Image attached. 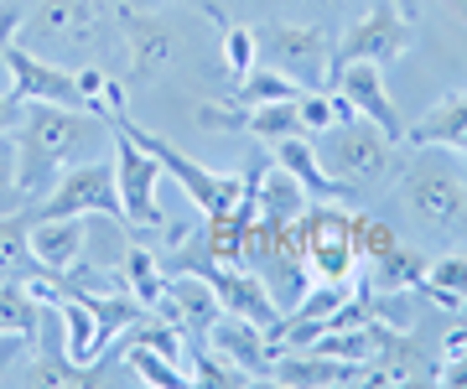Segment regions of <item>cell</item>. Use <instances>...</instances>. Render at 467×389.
<instances>
[{"label": "cell", "mask_w": 467, "mask_h": 389, "mask_svg": "<svg viewBox=\"0 0 467 389\" xmlns=\"http://www.w3.org/2000/svg\"><path fill=\"white\" fill-rule=\"evenodd\" d=\"M16 146L26 203H42L63 171L115 151V119L94 115V109H63V104H26L16 125Z\"/></svg>", "instance_id": "cell-1"}, {"label": "cell", "mask_w": 467, "mask_h": 389, "mask_svg": "<svg viewBox=\"0 0 467 389\" xmlns=\"http://www.w3.org/2000/svg\"><path fill=\"white\" fill-rule=\"evenodd\" d=\"M109 119H115V130H125V136L140 146V151L156 156V167H161L171 182L182 187L187 203H198V208H202V219H208V213H229V208L244 203V192H250V177H234V171H208V167H198V161H192V156H182L177 146H171V140L150 136L146 125H135L130 109H119V115H109Z\"/></svg>", "instance_id": "cell-2"}, {"label": "cell", "mask_w": 467, "mask_h": 389, "mask_svg": "<svg viewBox=\"0 0 467 389\" xmlns=\"http://www.w3.org/2000/svg\"><path fill=\"white\" fill-rule=\"evenodd\" d=\"M301 250L312 265V281H333V286H358V239H353V208L348 203H312L296 219Z\"/></svg>", "instance_id": "cell-3"}, {"label": "cell", "mask_w": 467, "mask_h": 389, "mask_svg": "<svg viewBox=\"0 0 467 389\" xmlns=\"http://www.w3.org/2000/svg\"><path fill=\"white\" fill-rule=\"evenodd\" d=\"M395 146H400V140H389L374 119L353 115V119H343V125H333V130H322L317 156L343 187H374L395 171Z\"/></svg>", "instance_id": "cell-4"}, {"label": "cell", "mask_w": 467, "mask_h": 389, "mask_svg": "<svg viewBox=\"0 0 467 389\" xmlns=\"http://www.w3.org/2000/svg\"><path fill=\"white\" fill-rule=\"evenodd\" d=\"M400 187L416 219L431 229H457L467 219V187L441 146H416V156L400 167Z\"/></svg>", "instance_id": "cell-5"}, {"label": "cell", "mask_w": 467, "mask_h": 389, "mask_svg": "<svg viewBox=\"0 0 467 389\" xmlns=\"http://www.w3.org/2000/svg\"><path fill=\"white\" fill-rule=\"evenodd\" d=\"M333 52H337V42L317 21H270L260 32V63L281 68L301 88H322L333 78Z\"/></svg>", "instance_id": "cell-6"}, {"label": "cell", "mask_w": 467, "mask_h": 389, "mask_svg": "<svg viewBox=\"0 0 467 389\" xmlns=\"http://www.w3.org/2000/svg\"><path fill=\"white\" fill-rule=\"evenodd\" d=\"M36 219H88V213H99V219H125V208H119V187H115V167L109 161H84V167L63 171L52 192L42 203H32Z\"/></svg>", "instance_id": "cell-7"}, {"label": "cell", "mask_w": 467, "mask_h": 389, "mask_svg": "<svg viewBox=\"0 0 467 389\" xmlns=\"http://www.w3.org/2000/svg\"><path fill=\"white\" fill-rule=\"evenodd\" d=\"M21 32H26V47L57 42L63 52H88L109 32V5L104 0H42L32 21H21Z\"/></svg>", "instance_id": "cell-8"}, {"label": "cell", "mask_w": 467, "mask_h": 389, "mask_svg": "<svg viewBox=\"0 0 467 389\" xmlns=\"http://www.w3.org/2000/svg\"><path fill=\"white\" fill-rule=\"evenodd\" d=\"M410 42H416V21L405 16L395 0H374L368 5V16H358L343 32V42H337L333 52V68L337 63H395L400 52H410Z\"/></svg>", "instance_id": "cell-9"}, {"label": "cell", "mask_w": 467, "mask_h": 389, "mask_svg": "<svg viewBox=\"0 0 467 389\" xmlns=\"http://www.w3.org/2000/svg\"><path fill=\"white\" fill-rule=\"evenodd\" d=\"M161 177L167 171L156 167V156L140 151L125 130H115V187H119V208H125V223H146V229H167V213H161Z\"/></svg>", "instance_id": "cell-10"}, {"label": "cell", "mask_w": 467, "mask_h": 389, "mask_svg": "<svg viewBox=\"0 0 467 389\" xmlns=\"http://www.w3.org/2000/svg\"><path fill=\"white\" fill-rule=\"evenodd\" d=\"M5 78H11V94L21 104H63V109H88L84 88H78V73H67L63 63L42 57L26 42H11V57H5Z\"/></svg>", "instance_id": "cell-11"}, {"label": "cell", "mask_w": 467, "mask_h": 389, "mask_svg": "<svg viewBox=\"0 0 467 389\" xmlns=\"http://www.w3.org/2000/svg\"><path fill=\"white\" fill-rule=\"evenodd\" d=\"M150 312L177 322L187 333V343H208L213 322L223 317V302H218L213 281L202 271H177V275H167V291H161V302L150 306Z\"/></svg>", "instance_id": "cell-12"}, {"label": "cell", "mask_w": 467, "mask_h": 389, "mask_svg": "<svg viewBox=\"0 0 467 389\" xmlns=\"http://www.w3.org/2000/svg\"><path fill=\"white\" fill-rule=\"evenodd\" d=\"M198 125L229 130V136H254V140H270V146L285 136H306L296 99H285V104H208V109H198Z\"/></svg>", "instance_id": "cell-13"}, {"label": "cell", "mask_w": 467, "mask_h": 389, "mask_svg": "<svg viewBox=\"0 0 467 389\" xmlns=\"http://www.w3.org/2000/svg\"><path fill=\"white\" fill-rule=\"evenodd\" d=\"M333 88L364 119H374L389 140H405V119H400V109H395V99H389V88H384V68H379V63H337V68H333Z\"/></svg>", "instance_id": "cell-14"}, {"label": "cell", "mask_w": 467, "mask_h": 389, "mask_svg": "<svg viewBox=\"0 0 467 389\" xmlns=\"http://www.w3.org/2000/svg\"><path fill=\"white\" fill-rule=\"evenodd\" d=\"M182 271L208 275L213 291H218V302H223V312H234V317H250V322H260V327H275V322L285 317L281 306H275V296L265 291L260 271H250V265H182Z\"/></svg>", "instance_id": "cell-15"}, {"label": "cell", "mask_w": 467, "mask_h": 389, "mask_svg": "<svg viewBox=\"0 0 467 389\" xmlns=\"http://www.w3.org/2000/svg\"><path fill=\"white\" fill-rule=\"evenodd\" d=\"M119 32H125V47H130V84H150L177 63V32L161 16L119 11Z\"/></svg>", "instance_id": "cell-16"}, {"label": "cell", "mask_w": 467, "mask_h": 389, "mask_svg": "<svg viewBox=\"0 0 467 389\" xmlns=\"http://www.w3.org/2000/svg\"><path fill=\"white\" fill-rule=\"evenodd\" d=\"M364 379H368V363L317 353V348H281V353H275V369H270V384H296V389H312V384H364Z\"/></svg>", "instance_id": "cell-17"}, {"label": "cell", "mask_w": 467, "mask_h": 389, "mask_svg": "<svg viewBox=\"0 0 467 389\" xmlns=\"http://www.w3.org/2000/svg\"><path fill=\"white\" fill-rule=\"evenodd\" d=\"M208 348L223 353L229 363H239V369H250L260 384H270V369H275V358H270L275 353V348H270V327L223 312V317L213 322V333H208Z\"/></svg>", "instance_id": "cell-18"}, {"label": "cell", "mask_w": 467, "mask_h": 389, "mask_svg": "<svg viewBox=\"0 0 467 389\" xmlns=\"http://www.w3.org/2000/svg\"><path fill=\"white\" fill-rule=\"evenodd\" d=\"M26 244H32V260L42 265V271L67 275V271L84 265L88 229H84V219H36L32 213V234H26Z\"/></svg>", "instance_id": "cell-19"}, {"label": "cell", "mask_w": 467, "mask_h": 389, "mask_svg": "<svg viewBox=\"0 0 467 389\" xmlns=\"http://www.w3.org/2000/svg\"><path fill=\"white\" fill-rule=\"evenodd\" d=\"M270 151H275V167H285L301 187H306L312 203H353V187H343L333 171L322 167L317 146H312L306 136H285V140H275Z\"/></svg>", "instance_id": "cell-20"}, {"label": "cell", "mask_w": 467, "mask_h": 389, "mask_svg": "<svg viewBox=\"0 0 467 389\" xmlns=\"http://www.w3.org/2000/svg\"><path fill=\"white\" fill-rule=\"evenodd\" d=\"M400 146H441V151H467V94H447L426 109V119L405 125Z\"/></svg>", "instance_id": "cell-21"}, {"label": "cell", "mask_w": 467, "mask_h": 389, "mask_svg": "<svg viewBox=\"0 0 467 389\" xmlns=\"http://www.w3.org/2000/svg\"><path fill=\"white\" fill-rule=\"evenodd\" d=\"M254 208H260V219L270 223H296L306 208H312V198H306V187L291 177L285 167H254Z\"/></svg>", "instance_id": "cell-22"}, {"label": "cell", "mask_w": 467, "mask_h": 389, "mask_svg": "<svg viewBox=\"0 0 467 389\" xmlns=\"http://www.w3.org/2000/svg\"><path fill=\"white\" fill-rule=\"evenodd\" d=\"M52 306H57V317H63L67 358H78V363H94V358L109 348V343H104V333H99V317H94V312H88V306L78 302L73 291H67L63 302H52Z\"/></svg>", "instance_id": "cell-23"}, {"label": "cell", "mask_w": 467, "mask_h": 389, "mask_svg": "<svg viewBox=\"0 0 467 389\" xmlns=\"http://www.w3.org/2000/svg\"><path fill=\"white\" fill-rule=\"evenodd\" d=\"M301 94H312V88H301L296 78H285V73L270 68V63H254L244 78H234L229 104H285V99H301Z\"/></svg>", "instance_id": "cell-24"}, {"label": "cell", "mask_w": 467, "mask_h": 389, "mask_svg": "<svg viewBox=\"0 0 467 389\" xmlns=\"http://www.w3.org/2000/svg\"><path fill=\"white\" fill-rule=\"evenodd\" d=\"M119 348H125V353H119V363H125V369H130L135 379H140V384H167V389L192 384L182 363H171L167 353H156L150 343H135L130 333H125V338H119Z\"/></svg>", "instance_id": "cell-25"}, {"label": "cell", "mask_w": 467, "mask_h": 389, "mask_svg": "<svg viewBox=\"0 0 467 389\" xmlns=\"http://www.w3.org/2000/svg\"><path fill=\"white\" fill-rule=\"evenodd\" d=\"M426 265H431V260L420 250L395 244L384 260H368V286L374 291H416L420 281H426Z\"/></svg>", "instance_id": "cell-26"}, {"label": "cell", "mask_w": 467, "mask_h": 389, "mask_svg": "<svg viewBox=\"0 0 467 389\" xmlns=\"http://www.w3.org/2000/svg\"><path fill=\"white\" fill-rule=\"evenodd\" d=\"M36 327H42V302L26 291V281H5L0 275V338L16 333V338L36 343Z\"/></svg>", "instance_id": "cell-27"}, {"label": "cell", "mask_w": 467, "mask_h": 389, "mask_svg": "<svg viewBox=\"0 0 467 389\" xmlns=\"http://www.w3.org/2000/svg\"><path fill=\"white\" fill-rule=\"evenodd\" d=\"M420 291H426L441 312H462L467 306V254H441V260H431Z\"/></svg>", "instance_id": "cell-28"}, {"label": "cell", "mask_w": 467, "mask_h": 389, "mask_svg": "<svg viewBox=\"0 0 467 389\" xmlns=\"http://www.w3.org/2000/svg\"><path fill=\"white\" fill-rule=\"evenodd\" d=\"M125 291H130L140 306H156L161 302V291H167L161 260H156L146 244H130V250H125Z\"/></svg>", "instance_id": "cell-29"}, {"label": "cell", "mask_w": 467, "mask_h": 389, "mask_svg": "<svg viewBox=\"0 0 467 389\" xmlns=\"http://www.w3.org/2000/svg\"><path fill=\"white\" fill-rule=\"evenodd\" d=\"M187 379L202 389H234V384H260L250 369H239V363H229L223 353H213L208 343H192V369H187Z\"/></svg>", "instance_id": "cell-30"}, {"label": "cell", "mask_w": 467, "mask_h": 389, "mask_svg": "<svg viewBox=\"0 0 467 389\" xmlns=\"http://www.w3.org/2000/svg\"><path fill=\"white\" fill-rule=\"evenodd\" d=\"M218 36H223V68H229V78H244V73L260 63V32H250V26H239V21L218 16Z\"/></svg>", "instance_id": "cell-31"}, {"label": "cell", "mask_w": 467, "mask_h": 389, "mask_svg": "<svg viewBox=\"0 0 467 389\" xmlns=\"http://www.w3.org/2000/svg\"><path fill=\"white\" fill-rule=\"evenodd\" d=\"M26 203V187H21V146H16V130L0 136V213H21Z\"/></svg>", "instance_id": "cell-32"}, {"label": "cell", "mask_w": 467, "mask_h": 389, "mask_svg": "<svg viewBox=\"0 0 467 389\" xmlns=\"http://www.w3.org/2000/svg\"><path fill=\"white\" fill-rule=\"evenodd\" d=\"M353 239H358L364 265H368V260H384V254L400 244V234H395L389 223H384V219H368V213H353Z\"/></svg>", "instance_id": "cell-33"}, {"label": "cell", "mask_w": 467, "mask_h": 389, "mask_svg": "<svg viewBox=\"0 0 467 389\" xmlns=\"http://www.w3.org/2000/svg\"><path fill=\"white\" fill-rule=\"evenodd\" d=\"M436 384L467 389V327H457L447 338V358H441V369H436Z\"/></svg>", "instance_id": "cell-34"}, {"label": "cell", "mask_w": 467, "mask_h": 389, "mask_svg": "<svg viewBox=\"0 0 467 389\" xmlns=\"http://www.w3.org/2000/svg\"><path fill=\"white\" fill-rule=\"evenodd\" d=\"M21 21H26L21 0H0V73H5V57H11V42H16Z\"/></svg>", "instance_id": "cell-35"}, {"label": "cell", "mask_w": 467, "mask_h": 389, "mask_svg": "<svg viewBox=\"0 0 467 389\" xmlns=\"http://www.w3.org/2000/svg\"><path fill=\"white\" fill-rule=\"evenodd\" d=\"M21 115H26V104H21L16 94H0V136H5V130H16Z\"/></svg>", "instance_id": "cell-36"}, {"label": "cell", "mask_w": 467, "mask_h": 389, "mask_svg": "<svg viewBox=\"0 0 467 389\" xmlns=\"http://www.w3.org/2000/svg\"><path fill=\"white\" fill-rule=\"evenodd\" d=\"M395 5H400V11H405V16H410V21L420 16V0H395Z\"/></svg>", "instance_id": "cell-37"}, {"label": "cell", "mask_w": 467, "mask_h": 389, "mask_svg": "<svg viewBox=\"0 0 467 389\" xmlns=\"http://www.w3.org/2000/svg\"><path fill=\"white\" fill-rule=\"evenodd\" d=\"M451 5H457V11H462V21H467V0H451Z\"/></svg>", "instance_id": "cell-38"}]
</instances>
